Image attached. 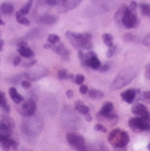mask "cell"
Masks as SVG:
<instances>
[{
    "label": "cell",
    "instance_id": "1",
    "mask_svg": "<svg viewBox=\"0 0 150 151\" xmlns=\"http://www.w3.org/2000/svg\"><path fill=\"white\" fill-rule=\"evenodd\" d=\"M65 36L68 41L78 49L90 50L93 48V43L91 42L92 35L88 32L85 33H74L72 32H67Z\"/></svg>",
    "mask_w": 150,
    "mask_h": 151
},
{
    "label": "cell",
    "instance_id": "2",
    "mask_svg": "<svg viewBox=\"0 0 150 151\" xmlns=\"http://www.w3.org/2000/svg\"><path fill=\"white\" fill-rule=\"evenodd\" d=\"M136 77V72L132 68H126L120 72L111 85L112 89H119L128 85Z\"/></svg>",
    "mask_w": 150,
    "mask_h": 151
},
{
    "label": "cell",
    "instance_id": "3",
    "mask_svg": "<svg viewBox=\"0 0 150 151\" xmlns=\"http://www.w3.org/2000/svg\"><path fill=\"white\" fill-rule=\"evenodd\" d=\"M108 141L116 148H123L130 141V137L128 133L121 129H114L111 132Z\"/></svg>",
    "mask_w": 150,
    "mask_h": 151
},
{
    "label": "cell",
    "instance_id": "4",
    "mask_svg": "<svg viewBox=\"0 0 150 151\" xmlns=\"http://www.w3.org/2000/svg\"><path fill=\"white\" fill-rule=\"evenodd\" d=\"M139 23V21L138 19L137 14L131 12L127 6L123 14V19H122V24L126 29H133V28H137Z\"/></svg>",
    "mask_w": 150,
    "mask_h": 151
},
{
    "label": "cell",
    "instance_id": "5",
    "mask_svg": "<svg viewBox=\"0 0 150 151\" xmlns=\"http://www.w3.org/2000/svg\"><path fill=\"white\" fill-rule=\"evenodd\" d=\"M67 140L69 144L77 151H86V144H85V139L84 138L75 132H71L68 133L67 136Z\"/></svg>",
    "mask_w": 150,
    "mask_h": 151
},
{
    "label": "cell",
    "instance_id": "6",
    "mask_svg": "<svg viewBox=\"0 0 150 151\" xmlns=\"http://www.w3.org/2000/svg\"><path fill=\"white\" fill-rule=\"evenodd\" d=\"M129 126L135 132L150 131V124L141 117H134L129 121Z\"/></svg>",
    "mask_w": 150,
    "mask_h": 151
},
{
    "label": "cell",
    "instance_id": "7",
    "mask_svg": "<svg viewBox=\"0 0 150 151\" xmlns=\"http://www.w3.org/2000/svg\"><path fill=\"white\" fill-rule=\"evenodd\" d=\"M36 103L33 99H28L22 104L20 107V113L23 116H32L36 112Z\"/></svg>",
    "mask_w": 150,
    "mask_h": 151
},
{
    "label": "cell",
    "instance_id": "8",
    "mask_svg": "<svg viewBox=\"0 0 150 151\" xmlns=\"http://www.w3.org/2000/svg\"><path fill=\"white\" fill-rule=\"evenodd\" d=\"M47 73H48V70L47 68L40 66V68H37L36 70H32L28 73H23L22 76L29 79V81H35V80H39V79H41L42 77L47 76Z\"/></svg>",
    "mask_w": 150,
    "mask_h": 151
},
{
    "label": "cell",
    "instance_id": "9",
    "mask_svg": "<svg viewBox=\"0 0 150 151\" xmlns=\"http://www.w3.org/2000/svg\"><path fill=\"white\" fill-rule=\"evenodd\" d=\"M139 92H140V90H139V89L130 88V89L125 90L124 92H123V93L121 94V97H122V99H123L124 101H126V102L129 103V104H131V103L135 100V99L139 96L138 94H139Z\"/></svg>",
    "mask_w": 150,
    "mask_h": 151
},
{
    "label": "cell",
    "instance_id": "10",
    "mask_svg": "<svg viewBox=\"0 0 150 151\" xmlns=\"http://www.w3.org/2000/svg\"><path fill=\"white\" fill-rule=\"evenodd\" d=\"M131 112L133 114L137 115L138 117H141V118L145 117L148 114L146 106H144L143 104H135L131 108Z\"/></svg>",
    "mask_w": 150,
    "mask_h": 151
},
{
    "label": "cell",
    "instance_id": "11",
    "mask_svg": "<svg viewBox=\"0 0 150 151\" xmlns=\"http://www.w3.org/2000/svg\"><path fill=\"white\" fill-rule=\"evenodd\" d=\"M81 1L82 0H61L60 4L65 11H69L77 7L81 3Z\"/></svg>",
    "mask_w": 150,
    "mask_h": 151
},
{
    "label": "cell",
    "instance_id": "12",
    "mask_svg": "<svg viewBox=\"0 0 150 151\" xmlns=\"http://www.w3.org/2000/svg\"><path fill=\"white\" fill-rule=\"evenodd\" d=\"M101 66V63L98 60V56L95 55V56H92L90 58H88V60L85 61V67H90L91 69L93 70H98L99 67Z\"/></svg>",
    "mask_w": 150,
    "mask_h": 151
},
{
    "label": "cell",
    "instance_id": "13",
    "mask_svg": "<svg viewBox=\"0 0 150 151\" xmlns=\"http://www.w3.org/2000/svg\"><path fill=\"white\" fill-rule=\"evenodd\" d=\"M58 17L55 15H51V14H45L43 16H41L39 19V22L42 23V24H47V25H51L54 24L57 22Z\"/></svg>",
    "mask_w": 150,
    "mask_h": 151
},
{
    "label": "cell",
    "instance_id": "14",
    "mask_svg": "<svg viewBox=\"0 0 150 151\" xmlns=\"http://www.w3.org/2000/svg\"><path fill=\"white\" fill-rule=\"evenodd\" d=\"M9 95H10L11 99H13V101L15 104H17V105L21 104L23 101V99H24V98L17 92V89L14 87L10 88V89H9Z\"/></svg>",
    "mask_w": 150,
    "mask_h": 151
},
{
    "label": "cell",
    "instance_id": "15",
    "mask_svg": "<svg viewBox=\"0 0 150 151\" xmlns=\"http://www.w3.org/2000/svg\"><path fill=\"white\" fill-rule=\"evenodd\" d=\"M113 110V105L111 102H106V103L104 104V106H102L100 112L98 114V115L103 118V117H105L106 115H107L108 114L112 113Z\"/></svg>",
    "mask_w": 150,
    "mask_h": 151
},
{
    "label": "cell",
    "instance_id": "16",
    "mask_svg": "<svg viewBox=\"0 0 150 151\" xmlns=\"http://www.w3.org/2000/svg\"><path fill=\"white\" fill-rule=\"evenodd\" d=\"M14 5L11 3H3L1 6H0V12L4 14H12L14 13Z\"/></svg>",
    "mask_w": 150,
    "mask_h": 151
},
{
    "label": "cell",
    "instance_id": "17",
    "mask_svg": "<svg viewBox=\"0 0 150 151\" xmlns=\"http://www.w3.org/2000/svg\"><path fill=\"white\" fill-rule=\"evenodd\" d=\"M75 108L81 114H88L89 112V108L87 106H85L84 103L81 100H77L75 102Z\"/></svg>",
    "mask_w": 150,
    "mask_h": 151
},
{
    "label": "cell",
    "instance_id": "18",
    "mask_svg": "<svg viewBox=\"0 0 150 151\" xmlns=\"http://www.w3.org/2000/svg\"><path fill=\"white\" fill-rule=\"evenodd\" d=\"M18 51L20 53V55L23 57H32L34 55L33 51L29 48V47H18Z\"/></svg>",
    "mask_w": 150,
    "mask_h": 151
},
{
    "label": "cell",
    "instance_id": "19",
    "mask_svg": "<svg viewBox=\"0 0 150 151\" xmlns=\"http://www.w3.org/2000/svg\"><path fill=\"white\" fill-rule=\"evenodd\" d=\"M0 107H2L7 113L10 112V106L7 104L5 93L2 92V91H0Z\"/></svg>",
    "mask_w": 150,
    "mask_h": 151
},
{
    "label": "cell",
    "instance_id": "20",
    "mask_svg": "<svg viewBox=\"0 0 150 151\" xmlns=\"http://www.w3.org/2000/svg\"><path fill=\"white\" fill-rule=\"evenodd\" d=\"M88 96H89V98L94 99H100L104 97V92L101 91V90L92 88L88 91Z\"/></svg>",
    "mask_w": 150,
    "mask_h": 151
},
{
    "label": "cell",
    "instance_id": "21",
    "mask_svg": "<svg viewBox=\"0 0 150 151\" xmlns=\"http://www.w3.org/2000/svg\"><path fill=\"white\" fill-rule=\"evenodd\" d=\"M12 133V129L7 126L6 124L0 122V134L6 136V137H10Z\"/></svg>",
    "mask_w": 150,
    "mask_h": 151
},
{
    "label": "cell",
    "instance_id": "22",
    "mask_svg": "<svg viewBox=\"0 0 150 151\" xmlns=\"http://www.w3.org/2000/svg\"><path fill=\"white\" fill-rule=\"evenodd\" d=\"M127 6H123L122 7H120V9L117 11V13L115 14L114 15V19L116 21V22L120 25V24H122V19H123V14L126 10Z\"/></svg>",
    "mask_w": 150,
    "mask_h": 151
},
{
    "label": "cell",
    "instance_id": "23",
    "mask_svg": "<svg viewBox=\"0 0 150 151\" xmlns=\"http://www.w3.org/2000/svg\"><path fill=\"white\" fill-rule=\"evenodd\" d=\"M15 16H16V20H17V22L19 23L23 24V25H26V26H29V24H31V22L29 21V19H27L24 16V14H22L20 11L16 13Z\"/></svg>",
    "mask_w": 150,
    "mask_h": 151
},
{
    "label": "cell",
    "instance_id": "24",
    "mask_svg": "<svg viewBox=\"0 0 150 151\" xmlns=\"http://www.w3.org/2000/svg\"><path fill=\"white\" fill-rule=\"evenodd\" d=\"M0 122L6 124L7 126H9L11 129H14V120H13L11 117L7 116V115H3V116L1 117V119H0Z\"/></svg>",
    "mask_w": 150,
    "mask_h": 151
},
{
    "label": "cell",
    "instance_id": "25",
    "mask_svg": "<svg viewBox=\"0 0 150 151\" xmlns=\"http://www.w3.org/2000/svg\"><path fill=\"white\" fill-rule=\"evenodd\" d=\"M103 38V40H104V43L106 44V46H107L108 47H112L113 46V38L111 34H108V33H105L103 34L102 36Z\"/></svg>",
    "mask_w": 150,
    "mask_h": 151
},
{
    "label": "cell",
    "instance_id": "26",
    "mask_svg": "<svg viewBox=\"0 0 150 151\" xmlns=\"http://www.w3.org/2000/svg\"><path fill=\"white\" fill-rule=\"evenodd\" d=\"M139 8H140V11L143 15L150 17V4L141 3L139 5Z\"/></svg>",
    "mask_w": 150,
    "mask_h": 151
},
{
    "label": "cell",
    "instance_id": "27",
    "mask_svg": "<svg viewBox=\"0 0 150 151\" xmlns=\"http://www.w3.org/2000/svg\"><path fill=\"white\" fill-rule=\"evenodd\" d=\"M32 1L33 0H29V1L27 2V4L21 8L20 12L22 14H27L29 13V11H31V8H32Z\"/></svg>",
    "mask_w": 150,
    "mask_h": 151
},
{
    "label": "cell",
    "instance_id": "28",
    "mask_svg": "<svg viewBox=\"0 0 150 151\" xmlns=\"http://www.w3.org/2000/svg\"><path fill=\"white\" fill-rule=\"evenodd\" d=\"M65 45L63 44V43H61V44H59V45H57V46H53V47H52V49L54 50V52L55 53V54H57V55H61L65 50Z\"/></svg>",
    "mask_w": 150,
    "mask_h": 151
},
{
    "label": "cell",
    "instance_id": "29",
    "mask_svg": "<svg viewBox=\"0 0 150 151\" xmlns=\"http://www.w3.org/2000/svg\"><path fill=\"white\" fill-rule=\"evenodd\" d=\"M139 99H141L142 101L146 103H150V90L149 91H145V92L140 93Z\"/></svg>",
    "mask_w": 150,
    "mask_h": 151
},
{
    "label": "cell",
    "instance_id": "30",
    "mask_svg": "<svg viewBox=\"0 0 150 151\" xmlns=\"http://www.w3.org/2000/svg\"><path fill=\"white\" fill-rule=\"evenodd\" d=\"M47 40H48L49 43L55 45V44L60 42V37L55 35V34H49L48 37H47Z\"/></svg>",
    "mask_w": 150,
    "mask_h": 151
},
{
    "label": "cell",
    "instance_id": "31",
    "mask_svg": "<svg viewBox=\"0 0 150 151\" xmlns=\"http://www.w3.org/2000/svg\"><path fill=\"white\" fill-rule=\"evenodd\" d=\"M57 77H58L60 80H65V79H68V78H69V74H68V73H67L66 70L62 69V70H60V71L57 73Z\"/></svg>",
    "mask_w": 150,
    "mask_h": 151
},
{
    "label": "cell",
    "instance_id": "32",
    "mask_svg": "<svg viewBox=\"0 0 150 151\" xmlns=\"http://www.w3.org/2000/svg\"><path fill=\"white\" fill-rule=\"evenodd\" d=\"M84 81H85V77H84L82 74H80V73L77 74V75L74 77V82H75L77 85H81V84L83 83Z\"/></svg>",
    "mask_w": 150,
    "mask_h": 151
},
{
    "label": "cell",
    "instance_id": "33",
    "mask_svg": "<svg viewBox=\"0 0 150 151\" xmlns=\"http://www.w3.org/2000/svg\"><path fill=\"white\" fill-rule=\"evenodd\" d=\"M61 55V57L63 58V60H65V61H68V60L70 59V51L67 49V48H65V50L60 55Z\"/></svg>",
    "mask_w": 150,
    "mask_h": 151
},
{
    "label": "cell",
    "instance_id": "34",
    "mask_svg": "<svg viewBox=\"0 0 150 151\" xmlns=\"http://www.w3.org/2000/svg\"><path fill=\"white\" fill-rule=\"evenodd\" d=\"M95 130H96V131H98V132H107L106 128L103 124H96V126H95Z\"/></svg>",
    "mask_w": 150,
    "mask_h": 151
},
{
    "label": "cell",
    "instance_id": "35",
    "mask_svg": "<svg viewBox=\"0 0 150 151\" xmlns=\"http://www.w3.org/2000/svg\"><path fill=\"white\" fill-rule=\"evenodd\" d=\"M22 75H19V74L14 75V76L12 78V82L14 83V84H20V81H21V80H22Z\"/></svg>",
    "mask_w": 150,
    "mask_h": 151
},
{
    "label": "cell",
    "instance_id": "36",
    "mask_svg": "<svg viewBox=\"0 0 150 151\" xmlns=\"http://www.w3.org/2000/svg\"><path fill=\"white\" fill-rule=\"evenodd\" d=\"M143 44L146 47H150V33L146 34L143 40Z\"/></svg>",
    "mask_w": 150,
    "mask_h": 151
},
{
    "label": "cell",
    "instance_id": "37",
    "mask_svg": "<svg viewBox=\"0 0 150 151\" xmlns=\"http://www.w3.org/2000/svg\"><path fill=\"white\" fill-rule=\"evenodd\" d=\"M36 63H37V60H31V61H29V62L23 63L22 65H23V67H32V66H33Z\"/></svg>",
    "mask_w": 150,
    "mask_h": 151
},
{
    "label": "cell",
    "instance_id": "38",
    "mask_svg": "<svg viewBox=\"0 0 150 151\" xmlns=\"http://www.w3.org/2000/svg\"><path fill=\"white\" fill-rule=\"evenodd\" d=\"M78 56H79V59H80V61L81 65L84 67V53L82 52V50H79L78 51Z\"/></svg>",
    "mask_w": 150,
    "mask_h": 151
},
{
    "label": "cell",
    "instance_id": "39",
    "mask_svg": "<svg viewBox=\"0 0 150 151\" xmlns=\"http://www.w3.org/2000/svg\"><path fill=\"white\" fill-rule=\"evenodd\" d=\"M22 86L24 88H31V86H32V83H31V81H29V80H25V81H22Z\"/></svg>",
    "mask_w": 150,
    "mask_h": 151
},
{
    "label": "cell",
    "instance_id": "40",
    "mask_svg": "<svg viewBox=\"0 0 150 151\" xmlns=\"http://www.w3.org/2000/svg\"><path fill=\"white\" fill-rule=\"evenodd\" d=\"M137 6H138V5H137V3L135 2V1H132L131 3V6H129V9L131 11V12H133V13H136V10H137Z\"/></svg>",
    "mask_w": 150,
    "mask_h": 151
},
{
    "label": "cell",
    "instance_id": "41",
    "mask_svg": "<svg viewBox=\"0 0 150 151\" xmlns=\"http://www.w3.org/2000/svg\"><path fill=\"white\" fill-rule=\"evenodd\" d=\"M47 2L49 6H56L58 4H60V2H61V0H47Z\"/></svg>",
    "mask_w": 150,
    "mask_h": 151
},
{
    "label": "cell",
    "instance_id": "42",
    "mask_svg": "<svg viewBox=\"0 0 150 151\" xmlns=\"http://www.w3.org/2000/svg\"><path fill=\"white\" fill-rule=\"evenodd\" d=\"M114 46H113L112 47H109V49L107 50V52H106V55H107V57H112L113 55V54H114Z\"/></svg>",
    "mask_w": 150,
    "mask_h": 151
},
{
    "label": "cell",
    "instance_id": "43",
    "mask_svg": "<svg viewBox=\"0 0 150 151\" xmlns=\"http://www.w3.org/2000/svg\"><path fill=\"white\" fill-rule=\"evenodd\" d=\"M80 92L81 94H86L88 92V86L87 85H80Z\"/></svg>",
    "mask_w": 150,
    "mask_h": 151
},
{
    "label": "cell",
    "instance_id": "44",
    "mask_svg": "<svg viewBox=\"0 0 150 151\" xmlns=\"http://www.w3.org/2000/svg\"><path fill=\"white\" fill-rule=\"evenodd\" d=\"M109 68H110V67H109V65H106H106H101V66L99 67L98 70H99L100 72H102V73H105V72H107V71L109 70Z\"/></svg>",
    "mask_w": 150,
    "mask_h": 151
},
{
    "label": "cell",
    "instance_id": "45",
    "mask_svg": "<svg viewBox=\"0 0 150 151\" xmlns=\"http://www.w3.org/2000/svg\"><path fill=\"white\" fill-rule=\"evenodd\" d=\"M21 61H22L21 56H16V57L14 58V63H13V64H14V66H18V65H20Z\"/></svg>",
    "mask_w": 150,
    "mask_h": 151
},
{
    "label": "cell",
    "instance_id": "46",
    "mask_svg": "<svg viewBox=\"0 0 150 151\" xmlns=\"http://www.w3.org/2000/svg\"><path fill=\"white\" fill-rule=\"evenodd\" d=\"M123 38H124V40H127V41L132 40L134 39V37H133V35L131 33H125V35H124Z\"/></svg>",
    "mask_w": 150,
    "mask_h": 151
},
{
    "label": "cell",
    "instance_id": "47",
    "mask_svg": "<svg viewBox=\"0 0 150 151\" xmlns=\"http://www.w3.org/2000/svg\"><path fill=\"white\" fill-rule=\"evenodd\" d=\"M73 91H72V89H69V90H67V91H66V96H67V98L69 99H71L72 97H73Z\"/></svg>",
    "mask_w": 150,
    "mask_h": 151
},
{
    "label": "cell",
    "instance_id": "48",
    "mask_svg": "<svg viewBox=\"0 0 150 151\" xmlns=\"http://www.w3.org/2000/svg\"><path fill=\"white\" fill-rule=\"evenodd\" d=\"M84 115H85L86 121H88V122H91V121H92V117H91L90 114H89L88 113V114H84Z\"/></svg>",
    "mask_w": 150,
    "mask_h": 151
},
{
    "label": "cell",
    "instance_id": "49",
    "mask_svg": "<svg viewBox=\"0 0 150 151\" xmlns=\"http://www.w3.org/2000/svg\"><path fill=\"white\" fill-rule=\"evenodd\" d=\"M145 75H146V79H150V65L146 68V74Z\"/></svg>",
    "mask_w": 150,
    "mask_h": 151
},
{
    "label": "cell",
    "instance_id": "50",
    "mask_svg": "<svg viewBox=\"0 0 150 151\" xmlns=\"http://www.w3.org/2000/svg\"><path fill=\"white\" fill-rule=\"evenodd\" d=\"M28 47V44L24 41H21L17 44V47Z\"/></svg>",
    "mask_w": 150,
    "mask_h": 151
},
{
    "label": "cell",
    "instance_id": "51",
    "mask_svg": "<svg viewBox=\"0 0 150 151\" xmlns=\"http://www.w3.org/2000/svg\"><path fill=\"white\" fill-rule=\"evenodd\" d=\"M143 119H145V120L146 121V122L150 124V113L148 112V114H147L145 117H143Z\"/></svg>",
    "mask_w": 150,
    "mask_h": 151
},
{
    "label": "cell",
    "instance_id": "52",
    "mask_svg": "<svg viewBox=\"0 0 150 151\" xmlns=\"http://www.w3.org/2000/svg\"><path fill=\"white\" fill-rule=\"evenodd\" d=\"M53 46H54V44H51V43L48 42V43H47V44L44 45V48H52Z\"/></svg>",
    "mask_w": 150,
    "mask_h": 151
},
{
    "label": "cell",
    "instance_id": "53",
    "mask_svg": "<svg viewBox=\"0 0 150 151\" xmlns=\"http://www.w3.org/2000/svg\"><path fill=\"white\" fill-rule=\"evenodd\" d=\"M4 40H2V39H0V47H3V46H4Z\"/></svg>",
    "mask_w": 150,
    "mask_h": 151
},
{
    "label": "cell",
    "instance_id": "54",
    "mask_svg": "<svg viewBox=\"0 0 150 151\" xmlns=\"http://www.w3.org/2000/svg\"><path fill=\"white\" fill-rule=\"evenodd\" d=\"M20 151H32L31 149H29V148H25V147H22Z\"/></svg>",
    "mask_w": 150,
    "mask_h": 151
},
{
    "label": "cell",
    "instance_id": "55",
    "mask_svg": "<svg viewBox=\"0 0 150 151\" xmlns=\"http://www.w3.org/2000/svg\"><path fill=\"white\" fill-rule=\"evenodd\" d=\"M0 25H5V22L2 21V19H1V16H0Z\"/></svg>",
    "mask_w": 150,
    "mask_h": 151
},
{
    "label": "cell",
    "instance_id": "56",
    "mask_svg": "<svg viewBox=\"0 0 150 151\" xmlns=\"http://www.w3.org/2000/svg\"><path fill=\"white\" fill-rule=\"evenodd\" d=\"M148 149H149V151H150V143L148 144Z\"/></svg>",
    "mask_w": 150,
    "mask_h": 151
},
{
    "label": "cell",
    "instance_id": "57",
    "mask_svg": "<svg viewBox=\"0 0 150 151\" xmlns=\"http://www.w3.org/2000/svg\"><path fill=\"white\" fill-rule=\"evenodd\" d=\"M0 51H2V47H0Z\"/></svg>",
    "mask_w": 150,
    "mask_h": 151
},
{
    "label": "cell",
    "instance_id": "58",
    "mask_svg": "<svg viewBox=\"0 0 150 151\" xmlns=\"http://www.w3.org/2000/svg\"><path fill=\"white\" fill-rule=\"evenodd\" d=\"M0 36H1V31H0Z\"/></svg>",
    "mask_w": 150,
    "mask_h": 151
}]
</instances>
